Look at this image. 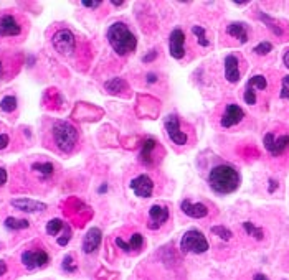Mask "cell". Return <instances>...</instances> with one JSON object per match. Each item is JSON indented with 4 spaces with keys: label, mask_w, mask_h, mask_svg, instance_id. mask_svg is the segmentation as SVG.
I'll list each match as a JSON object with an SVG mask.
<instances>
[{
    "label": "cell",
    "mask_w": 289,
    "mask_h": 280,
    "mask_svg": "<svg viewBox=\"0 0 289 280\" xmlns=\"http://www.w3.org/2000/svg\"><path fill=\"white\" fill-rule=\"evenodd\" d=\"M240 173L235 167L228 163H220L210 170L208 185L210 188L218 195H230L238 190L240 186Z\"/></svg>",
    "instance_id": "6da1fadb"
},
{
    "label": "cell",
    "mask_w": 289,
    "mask_h": 280,
    "mask_svg": "<svg viewBox=\"0 0 289 280\" xmlns=\"http://www.w3.org/2000/svg\"><path fill=\"white\" fill-rule=\"evenodd\" d=\"M107 41L112 46V50L116 51L117 55L126 56L131 51L136 50L137 46V38L131 30L127 28L126 23L116 22L112 23L109 28H107Z\"/></svg>",
    "instance_id": "7a4b0ae2"
},
{
    "label": "cell",
    "mask_w": 289,
    "mask_h": 280,
    "mask_svg": "<svg viewBox=\"0 0 289 280\" xmlns=\"http://www.w3.org/2000/svg\"><path fill=\"white\" fill-rule=\"evenodd\" d=\"M53 139L60 152L71 153L75 150L76 143H78L80 134L76 131V127L71 126L70 122L56 121L53 126Z\"/></svg>",
    "instance_id": "3957f363"
},
{
    "label": "cell",
    "mask_w": 289,
    "mask_h": 280,
    "mask_svg": "<svg viewBox=\"0 0 289 280\" xmlns=\"http://www.w3.org/2000/svg\"><path fill=\"white\" fill-rule=\"evenodd\" d=\"M208 241H206V237L202 234L200 231L197 229H190L184 234L182 241H180V249H182V252L185 254H203L208 251Z\"/></svg>",
    "instance_id": "277c9868"
},
{
    "label": "cell",
    "mask_w": 289,
    "mask_h": 280,
    "mask_svg": "<svg viewBox=\"0 0 289 280\" xmlns=\"http://www.w3.org/2000/svg\"><path fill=\"white\" fill-rule=\"evenodd\" d=\"M53 46L55 50L58 51L60 55H71L76 48V38L75 35L70 32V30H58L55 35H53Z\"/></svg>",
    "instance_id": "5b68a950"
},
{
    "label": "cell",
    "mask_w": 289,
    "mask_h": 280,
    "mask_svg": "<svg viewBox=\"0 0 289 280\" xmlns=\"http://www.w3.org/2000/svg\"><path fill=\"white\" fill-rule=\"evenodd\" d=\"M164 127H165V131H167L169 139L172 140L174 143H177V145H185V143H187L189 137H187V134L180 131V122H179L177 116L170 114V116L165 117Z\"/></svg>",
    "instance_id": "8992f818"
},
{
    "label": "cell",
    "mask_w": 289,
    "mask_h": 280,
    "mask_svg": "<svg viewBox=\"0 0 289 280\" xmlns=\"http://www.w3.org/2000/svg\"><path fill=\"white\" fill-rule=\"evenodd\" d=\"M22 262L27 269L33 271V269L45 267L50 262V256L45 251H41V249H38V251L32 249V251H25L22 254Z\"/></svg>",
    "instance_id": "52a82bcc"
},
{
    "label": "cell",
    "mask_w": 289,
    "mask_h": 280,
    "mask_svg": "<svg viewBox=\"0 0 289 280\" xmlns=\"http://www.w3.org/2000/svg\"><path fill=\"white\" fill-rule=\"evenodd\" d=\"M263 143H265L266 150L273 155V157H280V155L285 153V150L289 147V136H281L280 139H276L270 132V134H266L265 139H263Z\"/></svg>",
    "instance_id": "ba28073f"
},
{
    "label": "cell",
    "mask_w": 289,
    "mask_h": 280,
    "mask_svg": "<svg viewBox=\"0 0 289 280\" xmlns=\"http://www.w3.org/2000/svg\"><path fill=\"white\" fill-rule=\"evenodd\" d=\"M169 50L170 56L175 60H182L185 55V35L180 28H175L170 33V41H169Z\"/></svg>",
    "instance_id": "9c48e42d"
},
{
    "label": "cell",
    "mask_w": 289,
    "mask_h": 280,
    "mask_svg": "<svg viewBox=\"0 0 289 280\" xmlns=\"http://www.w3.org/2000/svg\"><path fill=\"white\" fill-rule=\"evenodd\" d=\"M243 117H245L243 109L236 104H228L225 109L223 116H221L220 124H221V127L228 129V127L236 126V124H240L241 121H243Z\"/></svg>",
    "instance_id": "30bf717a"
},
{
    "label": "cell",
    "mask_w": 289,
    "mask_h": 280,
    "mask_svg": "<svg viewBox=\"0 0 289 280\" xmlns=\"http://www.w3.org/2000/svg\"><path fill=\"white\" fill-rule=\"evenodd\" d=\"M131 188L139 198H149L154 191V183L147 175H139L137 178L132 180Z\"/></svg>",
    "instance_id": "8fae6325"
},
{
    "label": "cell",
    "mask_w": 289,
    "mask_h": 280,
    "mask_svg": "<svg viewBox=\"0 0 289 280\" xmlns=\"http://www.w3.org/2000/svg\"><path fill=\"white\" fill-rule=\"evenodd\" d=\"M101 239H102V232L97 227H91L90 231L86 232L85 239H83V251L86 254L95 252L97 247L101 246Z\"/></svg>",
    "instance_id": "7c38bea8"
},
{
    "label": "cell",
    "mask_w": 289,
    "mask_h": 280,
    "mask_svg": "<svg viewBox=\"0 0 289 280\" xmlns=\"http://www.w3.org/2000/svg\"><path fill=\"white\" fill-rule=\"evenodd\" d=\"M22 32L17 18L12 15H3L0 18V36H17Z\"/></svg>",
    "instance_id": "4fadbf2b"
},
{
    "label": "cell",
    "mask_w": 289,
    "mask_h": 280,
    "mask_svg": "<svg viewBox=\"0 0 289 280\" xmlns=\"http://www.w3.org/2000/svg\"><path fill=\"white\" fill-rule=\"evenodd\" d=\"M225 77L230 82L240 81V68H238V58L235 55H228L225 58Z\"/></svg>",
    "instance_id": "5bb4252c"
},
{
    "label": "cell",
    "mask_w": 289,
    "mask_h": 280,
    "mask_svg": "<svg viewBox=\"0 0 289 280\" xmlns=\"http://www.w3.org/2000/svg\"><path fill=\"white\" fill-rule=\"evenodd\" d=\"M182 211L185 212L187 216L190 217H195V219H200V217H205L206 214H208V208H206L205 205L202 203H190L189 200L182 201Z\"/></svg>",
    "instance_id": "9a60e30c"
},
{
    "label": "cell",
    "mask_w": 289,
    "mask_h": 280,
    "mask_svg": "<svg viewBox=\"0 0 289 280\" xmlns=\"http://www.w3.org/2000/svg\"><path fill=\"white\" fill-rule=\"evenodd\" d=\"M12 206L20 211H25V212H37V211L46 210L45 203H40V201H33V200H28V198L12 200Z\"/></svg>",
    "instance_id": "2e32d148"
},
{
    "label": "cell",
    "mask_w": 289,
    "mask_h": 280,
    "mask_svg": "<svg viewBox=\"0 0 289 280\" xmlns=\"http://www.w3.org/2000/svg\"><path fill=\"white\" fill-rule=\"evenodd\" d=\"M149 217H151L154 222V224H151V227L156 229V227L164 224V222L169 219V210L162 205H154L151 206V210H149Z\"/></svg>",
    "instance_id": "e0dca14e"
},
{
    "label": "cell",
    "mask_w": 289,
    "mask_h": 280,
    "mask_svg": "<svg viewBox=\"0 0 289 280\" xmlns=\"http://www.w3.org/2000/svg\"><path fill=\"white\" fill-rule=\"evenodd\" d=\"M116 246L122 249L124 252H132V251H139L142 246H144V237L142 234H139V232H136V234L131 236V241L129 242H124L121 237H117L116 239Z\"/></svg>",
    "instance_id": "ac0fdd59"
},
{
    "label": "cell",
    "mask_w": 289,
    "mask_h": 280,
    "mask_svg": "<svg viewBox=\"0 0 289 280\" xmlns=\"http://www.w3.org/2000/svg\"><path fill=\"white\" fill-rule=\"evenodd\" d=\"M226 33L235 36V38H238L241 43H246L248 41V32H246V27L243 23H231L228 25V28H226Z\"/></svg>",
    "instance_id": "d6986e66"
},
{
    "label": "cell",
    "mask_w": 289,
    "mask_h": 280,
    "mask_svg": "<svg viewBox=\"0 0 289 280\" xmlns=\"http://www.w3.org/2000/svg\"><path fill=\"white\" fill-rule=\"evenodd\" d=\"M156 140L154 139H147L144 140V145H142V152H141V160L144 163L151 165L152 163V150L156 148Z\"/></svg>",
    "instance_id": "ffe728a7"
},
{
    "label": "cell",
    "mask_w": 289,
    "mask_h": 280,
    "mask_svg": "<svg viewBox=\"0 0 289 280\" xmlns=\"http://www.w3.org/2000/svg\"><path fill=\"white\" fill-rule=\"evenodd\" d=\"M30 224L27 219H17V217H7L5 219V227L8 229H27Z\"/></svg>",
    "instance_id": "44dd1931"
},
{
    "label": "cell",
    "mask_w": 289,
    "mask_h": 280,
    "mask_svg": "<svg viewBox=\"0 0 289 280\" xmlns=\"http://www.w3.org/2000/svg\"><path fill=\"white\" fill-rule=\"evenodd\" d=\"M104 87L109 92H112V94H117V92H119L122 87H126V82H124L121 77H112L111 81H107L106 84H104Z\"/></svg>",
    "instance_id": "7402d4cb"
},
{
    "label": "cell",
    "mask_w": 289,
    "mask_h": 280,
    "mask_svg": "<svg viewBox=\"0 0 289 280\" xmlns=\"http://www.w3.org/2000/svg\"><path fill=\"white\" fill-rule=\"evenodd\" d=\"M0 109L3 112H13L17 109V97L15 96H5L2 101H0Z\"/></svg>",
    "instance_id": "603a6c76"
},
{
    "label": "cell",
    "mask_w": 289,
    "mask_h": 280,
    "mask_svg": "<svg viewBox=\"0 0 289 280\" xmlns=\"http://www.w3.org/2000/svg\"><path fill=\"white\" fill-rule=\"evenodd\" d=\"M63 227H65V222L61 219H51L48 224H46V232H48L50 236H56Z\"/></svg>",
    "instance_id": "cb8c5ba5"
},
{
    "label": "cell",
    "mask_w": 289,
    "mask_h": 280,
    "mask_svg": "<svg viewBox=\"0 0 289 280\" xmlns=\"http://www.w3.org/2000/svg\"><path fill=\"white\" fill-rule=\"evenodd\" d=\"M248 87H258V89H266L268 87V82H266V77L258 74V76H253L250 81H248Z\"/></svg>",
    "instance_id": "d4e9b609"
},
{
    "label": "cell",
    "mask_w": 289,
    "mask_h": 280,
    "mask_svg": "<svg viewBox=\"0 0 289 280\" xmlns=\"http://www.w3.org/2000/svg\"><path fill=\"white\" fill-rule=\"evenodd\" d=\"M211 232H213V234H216L220 237V239H223V241H230L231 239V231L230 229H226L225 226H213L211 227Z\"/></svg>",
    "instance_id": "484cf974"
},
{
    "label": "cell",
    "mask_w": 289,
    "mask_h": 280,
    "mask_svg": "<svg viewBox=\"0 0 289 280\" xmlns=\"http://www.w3.org/2000/svg\"><path fill=\"white\" fill-rule=\"evenodd\" d=\"M192 32H193L195 36H197L198 43L202 45V46H208L210 45V41L205 38V28H202V27H193Z\"/></svg>",
    "instance_id": "4316f807"
},
{
    "label": "cell",
    "mask_w": 289,
    "mask_h": 280,
    "mask_svg": "<svg viewBox=\"0 0 289 280\" xmlns=\"http://www.w3.org/2000/svg\"><path fill=\"white\" fill-rule=\"evenodd\" d=\"M243 227H245V231H246L250 236H255L256 239H263V231H261V229H258V227H255V226L251 224V222H248V221H246L245 224H243Z\"/></svg>",
    "instance_id": "83f0119b"
},
{
    "label": "cell",
    "mask_w": 289,
    "mask_h": 280,
    "mask_svg": "<svg viewBox=\"0 0 289 280\" xmlns=\"http://www.w3.org/2000/svg\"><path fill=\"white\" fill-rule=\"evenodd\" d=\"M33 170H38L40 173H43L45 176H48L53 173V165L51 163H35Z\"/></svg>",
    "instance_id": "f1b7e54d"
},
{
    "label": "cell",
    "mask_w": 289,
    "mask_h": 280,
    "mask_svg": "<svg viewBox=\"0 0 289 280\" xmlns=\"http://www.w3.org/2000/svg\"><path fill=\"white\" fill-rule=\"evenodd\" d=\"M271 50H273V45H271V43H268V41H263V43H260L258 46H255V53H256V55H268Z\"/></svg>",
    "instance_id": "f546056e"
},
{
    "label": "cell",
    "mask_w": 289,
    "mask_h": 280,
    "mask_svg": "<svg viewBox=\"0 0 289 280\" xmlns=\"http://www.w3.org/2000/svg\"><path fill=\"white\" fill-rule=\"evenodd\" d=\"M245 102L246 104H256V94H255V91H253V87H248L246 86V91H245Z\"/></svg>",
    "instance_id": "4dcf8cb0"
},
{
    "label": "cell",
    "mask_w": 289,
    "mask_h": 280,
    "mask_svg": "<svg viewBox=\"0 0 289 280\" xmlns=\"http://www.w3.org/2000/svg\"><path fill=\"white\" fill-rule=\"evenodd\" d=\"M63 269L66 272H76V266L73 264V257L71 256H66L65 261H63Z\"/></svg>",
    "instance_id": "1f68e13d"
},
{
    "label": "cell",
    "mask_w": 289,
    "mask_h": 280,
    "mask_svg": "<svg viewBox=\"0 0 289 280\" xmlns=\"http://www.w3.org/2000/svg\"><path fill=\"white\" fill-rule=\"evenodd\" d=\"M281 97H283V99H289V76H285V79H283Z\"/></svg>",
    "instance_id": "d6a6232c"
},
{
    "label": "cell",
    "mask_w": 289,
    "mask_h": 280,
    "mask_svg": "<svg viewBox=\"0 0 289 280\" xmlns=\"http://www.w3.org/2000/svg\"><path fill=\"white\" fill-rule=\"evenodd\" d=\"M81 3L85 5V7H90V8H96V7H99V5H101L99 0H91V2H90V0H83Z\"/></svg>",
    "instance_id": "836d02e7"
},
{
    "label": "cell",
    "mask_w": 289,
    "mask_h": 280,
    "mask_svg": "<svg viewBox=\"0 0 289 280\" xmlns=\"http://www.w3.org/2000/svg\"><path fill=\"white\" fill-rule=\"evenodd\" d=\"M70 237H71V232H70V229H66L65 236L58 239V244L60 246H66V244H68V241H70Z\"/></svg>",
    "instance_id": "e575fe53"
},
{
    "label": "cell",
    "mask_w": 289,
    "mask_h": 280,
    "mask_svg": "<svg viewBox=\"0 0 289 280\" xmlns=\"http://www.w3.org/2000/svg\"><path fill=\"white\" fill-rule=\"evenodd\" d=\"M8 142H10V137L7 136V134H2V136H0V150L7 147Z\"/></svg>",
    "instance_id": "d590c367"
},
{
    "label": "cell",
    "mask_w": 289,
    "mask_h": 280,
    "mask_svg": "<svg viewBox=\"0 0 289 280\" xmlns=\"http://www.w3.org/2000/svg\"><path fill=\"white\" fill-rule=\"evenodd\" d=\"M3 183H7V172H5V168H0V186Z\"/></svg>",
    "instance_id": "8d00e7d4"
},
{
    "label": "cell",
    "mask_w": 289,
    "mask_h": 280,
    "mask_svg": "<svg viewBox=\"0 0 289 280\" xmlns=\"http://www.w3.org/2000/svg\"><path fill=\"white\" fill-rule=\"evenodd\" d=\"M5 272H7V266H5L3 261H0V276H3Z\"/></svg>",
    "instance_id": "74e56055"
},
{
    "label": "cell",
    "mask_w": 289,
    "mask_h": 280,
    "mask_svg": "<svg viewBox=\"0 0 289 280\" xmlns=\"http://www.w3.org/2000/svg\"><path fill=\"white\" fill-rule=\"evenodd\" d=\"M283 61H285V65H286V68L289 70V50L285 53V56H283Z\"/></svg>",
    "instance_id": "f35d334b"
},
{
    "label": "cell",
    "mask_w": 289,
    "mask_h": 280,
    "mask_svg": "<svg viewBox=\"0 0 289 280\" xmlns=\"http://www.w3.org/2000/svg\"><path fill=\"white\" fill-rule=\"evenodd\" d=\"M253 280H268V277L265 276V274H256V276L253 277Z\"/></svg>",
    "instance_id": "ab89813d"
},
{
    "label": "cell",
    "mask_w": 289,
    "mask_h": 280,
    "mask_svg": "<svg viewBox=\"0 0 289 280\" xmlns=\"http://www.w3.org/2000/svg\"><path fill=\"white\" fill-rule=\"evenodd\" d=\"M154 56H156V51H152V55L151 56H144V61H151Z\"/></svg>",
    "instance_id": "60d3db41"
},
{
    "label": "cell",
    "mask_w": 289,
    "mask_h": 280,
    "mask_svg": "<svg viewBox=\"0 0 289 280\" xmlns=\"http://www.w3.org/2000/svg\"><path fill=\"white\" fill-rule=\"evenodd\" d=\"M149 81H151V82L156 81V74H149Z\"/></svg>",
    "instance_id": "b9f144b4"
},
{
    "label": "cell",
    "mask_w": 289,
    "mask_h": 280,
    "mask_svg": "<svg viewBox=\"0 0 289 280\" xmlns=\"http://www.w3.org/2000/svg\"><path fill=\"white\" fill-rule=\"evenodd\" d=\"M3 74V66H2V61H0V77Z\"/></svg>",
    "instance_id": "7bdbcfd3"
},
{
    "label": "cell",
    "mask_w": 289,
    "mask_h": 280,
    "mask_svg": "<svg viewBox=\"0 0 289 280\" xmlns=\"http://www.w3.org/2000/svg\"><path fill=\"white\" fill-rule=\"evenodd\" d=\"M112 5H116V7H121V5L124 3V2H111Z\"/></svg>",
    "instance_id": "ee69618b"
},
{
    "label": "cell",
    "mask_w": 289,
    "mask_h": 280,
    "mask_svg": "<svg viewBox=\"0 0 289 280\" xmlns=\"http://www.w3.org/2000/svg\"><path fill=\"white\" fill-rule=\"evenodd\" d=\"M41 280H51V279H41Z\"/></svg>",
    "instance_id": "f6af8a7d"
}]
</instances>
